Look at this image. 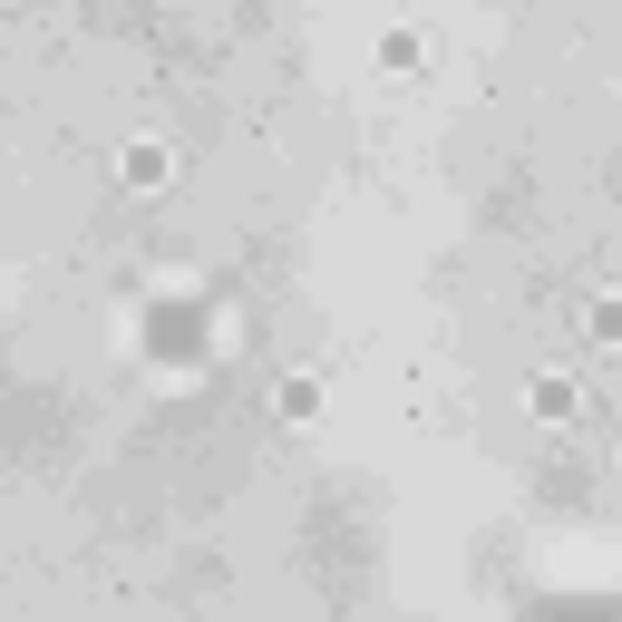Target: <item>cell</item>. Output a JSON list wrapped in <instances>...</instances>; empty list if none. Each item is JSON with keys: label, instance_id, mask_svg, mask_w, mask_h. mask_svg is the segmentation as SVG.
Wrapping results in <instances>:
<instances>
[{"label": "cell", "instance_id": "6da1fadb", "mask_svg": "<svg viewBox=\"0 0 622 622\" xmlns=\"http://www.w3.org/2000/svg\"><path fill=\"white\" fill-rule=\"evenodd\" d=\"M535 418H574V380H535Z\"/></svg>", "mask_w": 622, "mask_h": 622}, {"label": "cell", "instance_id": "7a4b0ae2", "mask_svg": "<svg viewBox=\"0 0 622 622\" xmlns=\"http://www.w3.org/2000/svg\"><path fill=\"white\" fill-rule=\"evenodd\" d=\"M127 185H166V156L156 146H127Z\"/></svg>", "mask_w": 622, "mask_h": 622}]
</instances>
